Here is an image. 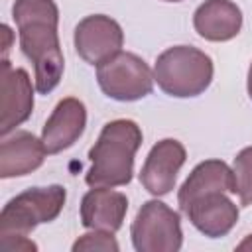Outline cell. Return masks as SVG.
Returning <instances> with one entry per match:
<instances>
[{
	"label": "cell",
	"mask_w": 252,
	"mask_h": 252,
	"mask_svg": "<svg viewBox=\"0 0 252 252\" xmlns=\"http://www.w3.org/2000/svg\"><path fill=\"white\" fill-rule=\"evenodd\" d=\"M12 18L18 26L20 47L33 63L35 89L51 93L63 75V53L57 35L59 10L53 0H16Z\"/></svg>",
	"instance_id": "1"
},
{
	"label": "cell",
	"mask_w": 252,
	"mask_h": 252,
	"mask_svg": "<svg viewBox=\"0 0 252 252\" xmlns=\"http://www.w3.org/2000/svg\"><path fill=\"white\" fill-rule=\"evenodd\" d=\"M142 146V130L134 120L108 122L96 144L91 148L93 161L85 175L89 187H120L128 185L134 173V156Z\"/></svg>",
	"instance_id": "2"
},
{
	"label": "cell",
	"mask_w": 252,
	"mask_h": 252,
	"mask_svg": "<svg viewBox=\"0 0 252 252\" xmlns=\"http://www.w3.org/2000/svg\"><path fill=\"white\" fill-rule=\"evenodd\" d=\"M154 81L169 96H197L213 81V61L197 47L175 45L156 59Z\"/></svg>",
	"instance_id": "3"
},
{
	"label": "cell",
	"mask_w": 252,
	"mask_h": 252,
	"mask_svg": "<svg viewBox=\"0 0 252 252\" xmlns=\"http://www.w3.org/2000/svg\"><path fill=\"white\" fill-rule=\"evenodd\" d=\"M65 187H32L10 199L0 213V238L28 236L37 224L51 222L65 205Z\"/></svg>",
	"instance_id": "4"
},
{
	"label": "cell",
	"mask_w": 252,
	"mask_h": 252,
	"mask_svg": "<svg viewBox=\"0 0 252 252\" xmlns=\"http://www.w3.org/2000/svg\"><path fill=\"white\" fill-rule=\"evenodd\" d=\"M130 234L138 252H177L183 244L179 215L161 201L142 205Z\"/></svg>",
	"instance_id": "5"
},
{
	"label": "cell",
	"mask_w": 252,
	"mask_h": 252,
	"mask_svg": "<svg viewBox=\"0 0 252 252\" xmlns=\"http://www.w3.org/2000/svg\"><path fill=\"white\" fill-rule=\"evenodd\" d=\"M96 81L102 93L116 100H138L152 93L154 75L144 59L134 53L118 51L96 69Z\"/></svg>",
	"instance_id": "6"
},
{
	"label": "cell",
	"mask_w": 252,
	"mask_h": 252,
	"mask_svg": "<svg viewBox=\"0 0 252 252\" xmlns=\"http://www.w3.org/2000/svg\"><path fill=\"white\" fill-rule=\"evenodd\" d=\"M75 49L81 59L91 65H100L122 51L124 33L118 22L108 16L94 14L81 20L75 28Z\"/></svg>",
	"instance_id": "7"
},
{
	"label": "cell",
	"mask_w": 252,
	"mask_h": 252,
	"mask_svg": "<svg viewBox=\"0 0 252 252\" xmlns=\"http://www.w3.org/2000/svg\"><path fill=\"white\" fill-rule=\"evenodd\" d=\"M33 108V89L24 69H12L8 59H2L0 71V134L6 136L16 126L26 122Z\"/></svg>",
	"instance_id": "8"
},
{
	"label": "cell",
	"mask_w": 252,
	"mask_h": 252,
	"mask_svg": "<svg viewBox=\"0 0 252 252\" xmlns=\"http://www.w3.org/2000/svg\"><path fill=\"white\" fill-rule=\"evenodd\" d=\"M185 158H187V152L181 142L173 138H165L158 142L150 150L142 165L140 183L156 197L167 195L175 187V179L181 165L185 163Z\"/></svg>",
	"instance_id": "9"
},
{
	"label": "cell",
	"mask_w": 252,
	"mask_h": 252,
	"mask_svg": "<svg viewBox=\"0 0 252 252\" xmlns=\"http://www.w3.org/2000/svg\"><path fill=\"white\" fill-rule=\"evenodd\" d=\"M85 126H87L85 104L73 96L59 100L41 132V142L47 154H59L71 148L83 134Z\"/></svg>",
	"instance_id": "10"
},
{
	"label": "cell",
	"mask_w": 252,
	"mask_h": 252,
	"mask_svg": "<svg viewBox=\"0 0 252 252\" xmlns=\"http://www.w3.org/2000/svg\"><path fill=\"white\" fill-rule=\"evenodd\" d=\"M183 213L187 215L191 224L209 238L226 236L238 220L236 205L222 191L195 199Z\"/></svg>",
	"instance_id": "11"
},
{
	"label": "cell",
	"mask_w": 252,
	"mask_h": 252,
	"mask_svg": "<svg viewBox=\"0 0 252 252\" xmlns=\"http://www.w3.org/2000/svg\"><path fill=\"white\" fill-rule=\"evenodd\" d=\"M128 199L108 187H93L81 201V222L91 230L116 232L126 217Z\"/></svg>",
	"instance_id": "12"
},
{
	"label": "cell",
	"mask_w": 252,
	"mask_h": 252,
	"mask_svg": "<svg viewBox=\"0 0 252 252\" xmlns=\"http://www.w3.org/2000/svg\"><path fill=\"white\" fill-rule=\"evenodd\" d=\"M45 146L33 134L20 130L10 138H4L0 144V177H18L28 175L37 169L45 159Z\"/></svg>",
	"instance_id": "13"
},
{
	"label": "cell",
	"mask_w": 252,
	"mask_h": 252,
	"mask_svg": "<svg viewBox=\"0 0 252 252\" xmlns=\"http://www.w3.org/2000/svg\"><path fill=\"white\" fill-rule=\"evenodd\" d=\"M193 26L209 41H228L242 28V12L230 0H205L195 10Z\"/></svg>",
	"instance_id": "14"
},
{
	"label": "cell",
	"mask_w": 252,
	"mask_h": 252,
	"mask_svg": "<svg viewBox=\"0 0 252 252\" xmlns=\"http://www.w3.org/2000/svg\"><path fill=\"white\" fill-rule=\"evenodd\" d=\"M234 193V175L232 169L220 161V159H207L199 163L191 175L185 179V183L179 189L177 201L179 209L185 211L195 199L209 195V193Z\"/></svg>",
	"instance_id": "15"
},
{
	"label": "cell",
	"mask_w": 252,
	"mask_h": 252,
	"mask_svg": "<svg viewBox=\"0 0 252 252\" xmlns=\"http://www.w3.org/2000/svg\"><path fill=\"white\" fill-rule=\"evenodd\" d=\"M234 193L240 197V205H252V146L244 148L232 163Z\"/></svg>",
	"instance_id": "16"
},
{
	"label": "cell",
	"mask_w": 252,
	"mask_h": 252,
	"mask_svg": "<svg viewBox=\"0 0 252 252\" xmlns=\"http://www.w3.org/2000/svg\"><path fill=\"white\" fill-rule=\"evenodd\" d=\"M114 232H106V230H93L89 234H83L75 244H73V252H91V250H98V252H118V242L112 236Z\"/></svg>",
	"instance_id": "17"
},
{
	"label": "cell",
	"mask_w": 252,
	"mask_h": 252,
	"mask_svg": "<svg viewBox=\"0 0 252 252\" xmlns=\"http://www.w3.org/2000/svg\"><path fill=\"white\" fill-rule=\"evenodd\" d=\"M2 35H4V45H2L4 57H2V59H6L8 49H10V37H12V32H10V28H8V26H2Z\"/></svg>",
	"instance_id": "18"
},
{
	"label": "cell",
	"mask_w": 252,
	"mask_h": 252,
	"mask_svg": "<svg viewBox=\"0 0 252 252\" xmlns=\"http://www.w3.org/2000/svg\"><path fill=\"white\" fill-rule=\"evenodd\" d=\"M248 248H252V234H250L246 240H242V242L238 244V250H248Z\"/></svg>",
	"instance_id": "19"
},
{
	"label": "cell",
	"mask_w": 252,
	"mask_h": 252,
	"mask_svg": "<svg viewBox=\"0 0 252 252\" xmlns=\"http://www.w3.org/2000/svg\"><path fill=\"white\" fill-rule=\"evenodd\" d=\"M248 96L252 98V63H250V69H248Z\"/></svg>",
	"instance_id": "20"
},
{
	"label": "cell",
	"mask_w": 252,
	"mask_h": 252,
	"mask_svg": "<svg viewBox=\"0 0 252 252\" xmlns=\"http://www.w3.org/2000/svg\"><path fill=\"white\" fill-rule=\"evenodd\" d=\"M165 2H181V0H165Z\"/></svg>",
	"instance_id": "21"
}]
</instances>
